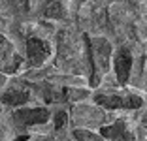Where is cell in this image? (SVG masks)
Returning a JSON list of instances; mask_svg holds the SVG:
<instances>
[{"label":"cell","mask_w":147,"mask_h":141,"mask_svg":"<svg viewBox=\"0 0 147 141\" xmlns=\"http://www.w3.org/2000/svg\"><path fill=\"white\" fill-rule=\"evenodd\" d=\"M87 45V58L91 62V85H98V77L104 75L109 70L113 58V47L104 36H91L85 38Z\"/></svg>","instance_id":"1"},{"label":"cell","mask_w":147,"mask_h":141,"mask_svg":"<svg viewBox=\"0 0 147 141\" xmlns=\"http://www.w3.org/2000/svg\"><path fill=\"white\" fill-rule=\"evenodd\" d=\"M143 122H145V126H147V113H145V117H143Z\"/></svg>","instance_id":"12"},{"label":"cell","mask_w":147,"mask_h":141,"mask_svg":"<svg viewBox=\"0 0 147 141\" xmlns=\"http://www.w3.org/2000/svg\"><path fill=\"white\" fill-rule=\"evenodd\" d=\"M49 113L47 107H17L11 113V119L17 126H38V124H45L49 122Z\"/></svg>","instance_id":"4"},{"label":"cell","mask_w":147,"mask_h":141,"mask_svg":"<svg viewBox=\"0 0 147 141\" xmlns=\"http://www.w3.org/2000/svg\"><path fill=\"white\" fill-rule=\"evenodd\" d=\"M28 98H30V94L25 89H8L6 92L0 94V102L9 107H23L28 102Z\"/></svg>","instance_id":"8"},{"label":"cell","mask_w":147,"mask_h":141,"mask_svg":"<svg viewBox=\"0 0 147 141\" xmlns=\"http://www.w3.org/2000/svg\"><path fill=\"white\" fill-rule=\"evenodd\" d=\"M72 136L76 141H104V137L100 134H94L92 130H87V128H74Z\"/></svg>","instance_id":"9"},{"label":"cell","mask_w":147,"mask_h":141,"mask_svg":"<svg viewBox=\"0 0 147 141\" xmlns=\"http://www.w3.org/2000/svg\"><path fill=\"white\" fill-rule=\"evenodd\" d=\"M0 111H2V107H0Z\"/></svg>","instance_id":"13"},{"label":"cell","mask_w":147,"mask_h":141,"mask_svg":"<svg viewBox=\"0 0 147 141\" xmlns=\"http://www.w3.org/2000/svg\"><path fill=\"white\" fill-rule=\"evenodd\" d=\"M51 45L47 43V40L38 38V36H30L26 40V60L32 68H42L47 58L51 56Z\"/></svg>","instance_id":"5"},{"label":"cell","mask_w":147,"mask_h":141,"mask_svg":"<svg viewBox=\"0 0 147 141\" xmlns=\"http://www.w3.org/2000/svg\"><path fill=\"white\" fill-rule=\"evenodd\" d=\"M94 103L102 109H140L143 105L142 96L138 94H119V92H104L94 94Z\"/></svg>","instance_id":"2"},{"label":"cell","mask_w":147,"mask_h":141,"mask_svg":"<svg viewBox=\"0 0 147 141\" xmlns=\"http://www.w3.org/2000/svg\"><path fill=\"white\" fill-rule=\"evenodd\" d=\"M113 70H115L117 81L121 85H126L130 79V73H132V66H134V56L132 51L128 47H119L115 53H113Z\"/></svg>","instance_id":"6"},{"label":"cell","mask_w":147,"mask_h":141,"mask_svg":"<svg viewBox=\"0 0 147 141\" xmlns=\"http://www.w3.org/2000/svg\"><path fill=\"white\" fill-rule=\"evenodd\" d=\"M68 117L74 120V124L78 126H85L87 130L94 128V126H106V113L102 107L98 105H87V103H79V105L72 107Z\"/></svg>","instance_id":"3"},{"label":"cell","mask_w":147,"mask_h":141,"mask_svg":"<svg viewBox=\"0 0 147 141\" xmlns=\"http://www.w3.org/2000/svg\"><path fill=\"white\" fill-rule=\"evenodd\" d=\"M6 83H8V77H6L4 73H0V89H4Z\"/></svg>","instance_id":"11"},{"label":"cell","mask_w":147,"mask_h":141,"mask_svg":"<svg viewBox=\"0 0 147 141\" xmlns=\"http://www.w3.org/2000/svg\"><path fill=\"white\" fill-rule=\"evenodd\" d=\"M66 122H68V113H66V111H59V113H55V128H57V130L64 128Z\"/></svg>","instance_id":"10"},{"label":"cell","mask_w":147,"mask_h":141,"mask_svg":"<svg viewBox=\"0 0 147 141\" xmlns=\"http://www.w3.org/2000/svg\"><path fill=\"white\" fill-rule=\"evenodd\" d=\"M100 136L104 139H111V141H134V132L130 130L128 120L125 119H117L108 126H102Z\"/></svg>","instance_id":"7"}]
</instances>
